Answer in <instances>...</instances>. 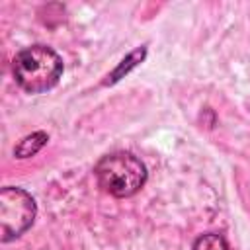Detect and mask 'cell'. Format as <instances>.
<instances>
[{
	"label": "cell",
	"mask_w": 250,
	"mask_h": 250,
	"mask_svg": "<svg viewBox=\"0 0 250 250\" xmlns=\"http://www.w3.org/2000/svg\"><path fill=\"white\" fill-rule=\"evenodd\" d=\"M47 143H49V135L45 131H33V133H29L18 141V145L14 146V156L16 158H31Z\"/></svg>",
	"instance_id": "obj_4"
},
{
	"label": "cell",
	"mask_w": 250,
	"mask_h": 250,
	"mask_svg": "<svg viewBox=\"0 0 250 250\" xmlns=\"http://www.w3.org/2000/svg\"><path fill=\"white\" fill-rule=\"evenodd\" d=\"M62 70L64 64L61 55L43 43L21 49L12 61L14 80L27 94H43L55 88L62 78Z\"/></svg>",
	"instance_id": "obj_1"
},
{
	"label": "cell",
	"mask_w": 250,
	"mask_h": 250,
	"mask_svg": "<svg viewBox=\"0 0 250 250\" xmlns=\"http://www.w3.org/2000/svg\"><path fill=\"white\" fill-rule=\"evenodd\" d=\"M37 217V203L29 191L6 186L0 189V230L2 242L21 236Z\"/></svg>",
	"instance_id": "obj_3"
},
{
	"label": "cell",
	"mask_w": 250,
	"mask_h": 250,
	"mask_svg": "<svg viewBox=\"0 0 250 250\" xmlns=\"http://www.w3.org/2000/svg\"><path fill=\"white\" fill-rule=\"evenodd\" d=\"M94 176L98 180V186L117 197H133L143 189L146 184L148 172L141 158H137L129 150H115L109 154H104L98 164L94 166Z\"/></svg>",
	"instance_id": "obj_2"
},
{
	"label": "cell",
	"mask_w": 250,
	"mask_h": 250,
	"mask_svg": "<svg viewBox=\"0 0 250 250\" xmlns=\"http://www.w3.org/2000/svg\"><path fill=\"white\" fill-rule=\"evenodd\" d=\"M191 250H230L229 242L219 232H203L195 238Z\"/></svg>",
	"instance_id": "obj_5"
},
{
	"label": "cell",
	"mask_w": 250,
	"mask_h": 250,
	"mask_svg": "<svg viewBox=\"0 0 250 250\" xmlns=\"http://www.w3.org/2000/svg\"><path fill=\"white\" fill-rule=\"evenodd\" d=\"M145 55H146V49H145V47H141V49L133 51V53H131L127 59H123V61H121V64H119V66H117V68L111 72V76H109L111 80H109V82H117V80H119L123 74H127V72H129L133 66H137V64H139L143 59H145Z\"/></svg>",
	"instance_id": "obj_6"
}]
</instances>
